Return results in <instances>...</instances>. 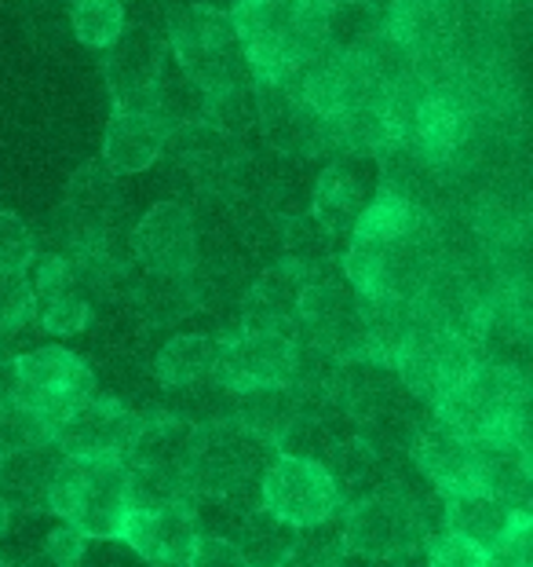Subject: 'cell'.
Returning a JSON list of instances; mask_svg holds the SVG:
<instances>
[{"label": "cell", "mask_w": 533, "mask_h": 567, "mask_svg": "<svg viewBox=\"0 0 533 567\" xmlns=\"http://www.w3.org/2000/svg\"><path fill=\"white\" fill-rule=\"evenodd\" d=\"M322 11L325 0H238L230 8V22L252 81L296 84L325 52Z\"/></svg>", "instance_id": "cell-1"}, {"label": "cell", "mask_w": 533, "mask_h": 567, "mask_svg": "<svg viewBox=\"0 0 533 567\" xmlns=\"http://www.w3.org/2000/svg\"><path fill=\"white\" fill-rule=\"evenodd\" d=\"M48 509L84 538H117L128 516V468L121 457H59Z\"/></svg>", "instance_id": "cell-2"}, {"label": "cell", "mask_w": 533, "mask_h": 567, "mask_svg": "<svg viewBox=\"0 0 533 567\" xmlns=\"http://www.w3.org/2000/svg\"><path fill=\"white\" fill-rule=\"evenodd\" d=\"M526 378L523 370L501 363H479L435 403V417L464 440L512 436L526 443Z\"/></svg>", "instance_id": "cell-3"}, {"label": "cell", "mask_w": 533, "mask_h": 567, "mask_svg": "<svg viewBox=\"0 0 533 567\" xmlns=\"http://www.w3.org/2000/svg\"><path fill=\"white\" fill-rule=\"evenodd\" d=\"M168 48H173L179 74L198 84L205 95L220 92L227 84L252 81L230 11L212 4L176 8L168 16Z\"/></svg>", "instance_id": "cell-4"}, {"label": "cell", "mask_w": 533, "mask_h": 567, "mask_svg": "<svg viewBox=\"0 0 533 567\" xmlns=\"http://www.w3.org/2000/svg\"><path fill=\"white\" fill-rule=\"evenodd\" d=\"M479 367V348L475 341L446 326L439 319H431L428 311L417 305V326L409 330L403 348L391 359L395 378L403 381V389L424 403H439L446 392H453L471 370Z\"/></svg>", "instance_id": "cell-5"}, {"label": "cell", "mask_w": 533, "mask_h": 567, "mask_svg": "<svg viewBox=\"0 0 533 567\" xmlns=\"http://www.w3.org/2000/svg\"><path fill=\"white\" fill-rule=\"evenodd\" d=\"M341 527L347 553L362 560H403L428 535L420 502L398 487H380L351 502Z\"/></svg>", "instance_id": "cell-6"}, {"label": "cell", "mask_w": 533, "mask_h": 567, "mask_svg": "<svg viewBox=\"0 0 533 567\" xmlns=\"http://www.w3.org/2000/svg\"><path fill=\"white\" fill-rule=\"evenodd\" d=\"M15 395L38 410L52 429L95 392V370L63 344L33 348V352L15 355Z\"/></svg>", "instance_id": "cell-7"}, {"label": "cell", "mask_w": 533, "mask_h": 567, "mask_svg": "<svg viewBox=\"0 0 533 567\" xmlns=\"http://www.w3.org/2000/svg\"><path fill=\"white\" fill-rule=\"evenodd\" d=\"M260 505L296 530L333 520L344 509L341 491H336L333 476L325 473V465L304 462V457H282V454L263 468Z\"/></svg>", "instance_id": "cell-8"}, {"label": "cell", "mask_w": 533, "mask_h": 567, "mask_svg": "<svg viewBox=\"0 0 533 567\" xmlns=\"http://www.w3.org/2000/svg\"><path fill=\"white\" fill-rule=\"evenodd\" d=\"M165 74V41L143 22H125L103 55V78L117 111H150L157 81Z\"/></svg>", "instance_id": "cell-9"}, {"label": "cell", "mask_w": 533, "mask_h": 567, "mask_svg": "<svg viewBox=\"0 0 533 567\" xmlns=\"http://www.w3.org/2000/svg\"><path fill=\"white\" fill-rule=\"evenodd\" d=\"M139 421L143 417L132 414L121 400L92 392L88 400L59 421L52 443L66 457H121L125 462L128 446L139 432Z\"/></svg>", "instance_id": "cell-10"}, {"label": "cell", "mask_w": 533, "mask_h": 567, "mask_svg": "<svg viewBox=\"0 0 533 567\" xmlns=\"http://www.w3.org/2000/svg\"><path fill=\"white\" fill-rule=\"evenodd\" d=\"M293 333L282 330H241L230 341H220V370H216V384L234 395L245 389H260V384H289L296 367Z\"/></svg>", "instance_id": "cell-11"}, {"label": "cell", "mask_w": 533, "mask_h": 567, "mask_svg": "<svg viewBox=\"0 0 533 567\" xmlns=\"http://www.w3.org/2000/svg\"><path fill=\"white\" fill-rule=\"evenodd\" d=\"M257 89V111L266 132V143L293 158H307V154H322L333 147L330 122H322L311 106L300 100L296 84L289 81H252Z\"/></svg>", "instance_id": "cell-12"}, {"label": "cell", "mask_w": 533, "mask_h": 567, "mask_svg": "<svg viewBox=\"0 0 533 567\" xmlns=\"http://www.w3.org/2000/svg\"><path fill=\"white\" fill-rule=\"evenodd\" d=\"M27 279L33 297L30 319H38L44 333L74 337L92 322V305L66 257H59V252H41L38 257L33 252V260L27 264Z\"/></svg>", "instance_id": "cell-13"}, {"label": "cell", "mask_w": 533, "mask_h": 567, "mask_svg": "<svg viewBox=\"0 0 533 567\" xmlns=\"http://www.w3.org/2000/svg\"><path fill=\"white\" fill-rule=\"evenodd\" d=\"M198 535L201 530L198 520H194V505L187 498L150 505V509H128L117 538L147 567H184Z\"/></svg>", "instance_id": "cell-14"}, {"label": "cell", "mask_w": 533, "mask_h": 567, "mask_svg": "<svg viewBox=\"0 0 533 567\" xmlns=\"http://www.w3.org/2000/svg\"><path fill=\"white\" fill-rule=\"evenodd\" d=\"M132 252L150 275H190L198 268V227L187 205L157 202L132 231Z\"/></svg>", "instance_id": "cell-15"}, {"label": "cell", "mask_w": 533, "mask_h": 567, "mask_svg": "<svg viewBox=\"0 0 533 567\" xmlns=\"http://www.w3.org/2000/svg\"><path fill=\"white\" fill-rule=\"evenodd\" d=\"M464 27L460 0H387L384 30L417 59L450 55Z\"/></svg>", "instance_id": "cell-16"}, {"label": "cell", "mask_w": 533, "mask_h": 567, "mask_svg": "<svg viewBox=\"0 0 533 567\" xmlns=\"http://www.w3.org/2000/svg\"><path fill=\"white\" fill-rule=\"evenodd\" d=\"M471 140V111L450 89H428L420 95L414 122H409L406 147L417 154L424 165L442 168L457 162V154Z\"/></svg>", "instance_id": "cell-17"}, {"label": "cell", "mask_w": 533, "mask_h": 567, "mask_svg": "<svg viewBox=\"0 0 533 567\" xmlns=\"http://www.w3.org/2000/svg\"><path fill=\"white\" fill-rule=\"evenodd\" d=\"M369 162L373 158H355V154H344V158H336V162L325 165L322 176H318V184H314L311 216L333 238L355 231L362 209H366L369 198L377 195V184H373Z\"/></svg>", "instance_id": "cell-18"}, {"label": "cell", "mask_w": 533, "mask_h": 567, "mask_svg": "<svg viewBox=\"0 0 533 567\" xmlns=\"http://www.w3.org/2000/svg\"><path fill=\"white\" fill-rule=\"evenodd\" d=\"M409 451H414V462L420 473L428 476V484L439 491V498L479 491L471 440L457 436V432L450 425H442L439 417L420 421L414 429V440H409Z\"/></svg>", "instance_id": "cell-19"}, {"label": "cell", "mask_w": 533, "mask_h": 567, "mask_svg": "<svg viewBox=\"0 0 533 567\" xmlns=\"http://www.w3.org/2000/svg\"><path fill=\"white\" fill-rule=\"evenodd\" d=\"M198 436L201 429L184 417H143L125 454V468L179 480L190 491V462L198 451Z\"/></svg>", "instance_id": "cell-20"}, {"label": "cell", "mask_w": 533, "mask_h": 567, "mask_svg": "<svg viewBox=\"0 0 533 567\" xmlns=\"http://www.w3.org/2000/svg\"><path fill=\"white\" fill-rule=\"evenodd\" d=\"M475 451V484L508 509L526 513L530 502V446L512 436H490L471 443Z\"/></svg>", "instance_id": "cell-21"}, {"label": "cell", "mask_w": 533, "mask_h": 567, "mask_svg": "<svg viewBox=\"0 0 533 567\" xmlns=\"http://www.w3.org/2000/svg\"><path fill=\"white\" fill-rule=\"evenodd\" d=\"M168 128L150 111H114L103 136V162L114 176H136L165 154Z\"/></svg>", "instance_id": "cell-22"}, {"label": "cell", "mask_w": 533, "mask_h": 567, "mask_svg": "<svg viewBox=\"0 0 533 567\" xmlns=\"http://www.w3.org/2000/svg\"><path fill=\"white\" fill-rule=\"evenodd\" d=\"M300 400L289 384H260V389L234 392L230 400V421L249 432L252 440L266 443L274 451V443L285 436L289 425L300 417Z\"/></svg>", "instance_id": "cell-23"}, {"label": "cell", "mask_w": 533, "mask_h": 567, "mask_svg": "<svg viewBox=\"0 0 533 567\" xmlns=\"http://www.w3.org/2000/svg\"><path fill=\"white\" fill-rule=\"evenodd\" d=\"M59 446H33V451L0 457V498L8 509H48V487L59 465Z\"/></svg>", "instance_id": "cell-24"}, {"label": "cell", "mask_w": 533, "mask_h": 567, "mask_svg": "<svg viewBox=\"0 0 533 567\" xmlns=\"http://www.w3.org/2000/svg\"><path fill=\"white\" fill-rule=\"evenodd\" d=\"M216 370H220V341L209 333L173 337L154 359V378L165 389H198L216 381Z\"/></svg>", "instance_id": "cell-25"}, {"label": "cell", "mask_w": 533, "mask_h": 567, "mask_svg": "<svg viewBox=\"0 0 533 567\" xmlns=\"http://www.w3.org/2000/svg\"><path fill=\"white\" fill-rule=\"evenodd\" d=\"M384 33L380 0H325L322 44L330 55H358L369 41Z\"/></svg>", "instance_id": "cell-26"}, {"label": "cell", "mask_w": 533, "mask_h": 567, "mask_svg": "<svg viewBox=\"0 0 533 567\" xmlns=\"http://www.w3.org/2000/svg\"><path fill=\"white\" fill-rule=\"evenodd\" d=\"M512 516L515 509H508L504 502L490 498L487 491H464V494L442 498V530H453V535L475 542L482 549H490L493 542L504 535Z\"/></svg>", "instance_id": "cell-27"}, {"label": "cell", "mask_w": 533, "mask_h": 567, "mask_svg": "<svg viewBox=\"0 0 533 567\" xmlns=\"http://www.w3.org/2000/svg\"><path fill=\"white\" fill-rule=\"evenodd\" d=\"M325 473L333 476L336 491H341V502H358L366 494L380 491L384 484V454H377L355 432V436H344L341 443L325 454Z\"/></svg>", "instance_id": "cell-28"}, {"label": "cell", "mask_w": 533, "mask_h": 567, "mask_svg": "<svg viewBox=\"0 0 533 567\" xmlns=\"http://www.w3.org/2000/svg\"><path fill=\"white\" fill-rule=\"evenodd\" d=\"M117 205V176L106 162H84L66 184L63 213L81 227H106Z\"/></svg>", "instance_id": "cell-29"}, {"label": "cell", "mask_w": 533, "mask_h": 567, "mask_svg": "<svg viewBox=\"0 0 533 567\" xmlns=\"http://www.w3.org/2000/svg\"><path fill=\"white\" fill-rule=\"evenodd\" d=\"M293 538H296V527L282 524L278 516L266 513L263 505L252 509L245 520L230 530V542H234V549L241 553L245 567H282Z\"/></svg>", "instance_id": "cell-30"}, {"label": "cell", "mask_w": 533, "mask_h": 567, "mask_svg": "<svg viewBox=\"0 0 533 567\" xmlns=\"http://www.w3.org/2000/svg\"><path fill=\"white\" fill-rule=\"evenodd\" d=\"M333 243L336 238L325 231V227L314 220L311 213L304 216H289L282 224V249H285V264H293L296 271L304 275H318L330 268L333 257Z\"/></svg>", "instance_id": "cell-31"}, {"label": "cell", "mask_w": 533, "mask_h": 567, "mask_svg": "<svg viewBox=\"0 0 533 567\" xmlns=\"http://www.w3.org/2000/svg\"><path fill=\"white\" fill-rule=\"evenodd\" d=\"M201 122L209 128H216L227 140L245 136V132L260 122L257 89H252V81L227 84V89L205 95V117H201Z\"/></svg>", "instance_id": "cell-32"}, {"label": "cell", "mask_w": 533, "mask_h": 567, "mask_svg": "<svg viewBox=\"0 0 533 567\" xmlns=\"http://www.w3.org/2000/svg\"><path fill=\"white\" fill-rule=\"evenodd\" d=\"M125 4L121 0H74L70 4V30L84 48H111L125 30Z\"/></svg>", "instance_id": "cell-33"}, {"label": "cell", "mask_w": 533, "mask_h": 567, "mask_svg": "<svg viewBox=\"0 0 533 567\" xmlns=\"http://www.w3.org/2000/svg\"><path fill=\"white\" fill-rule=\"evenodd\" d=\"M55 436V429L38 414L33 406H27L19 395L0 400V457L33 451V446H48Z\"/></svg>", "instance_id": "cell-34"}, {"label": "cell", "mask_w": 533, "mask_h": 567, "mask_svg": "<svg viewBox=\"0 0 533 567\" xmlns=\"http://www.w3.org/2000/svg\"><path fill=\"white\" fill-rule=\"evenodd\" d=\"M194 305H198V293H194L190 275H150V282L139 289V311L157 326L187 319Z\"/></svg>", "instance_id": "cell-35"}, {"label": "cell", "mask_w": 533, "mask_h": 567, "mask_svg": "<svg viewBox=\"0 0 533 567\" xmlns=\"http://www.w3.org/2000/svg\"><path fill=\"white\" fill-rule=\"evenodd\" d=\"M347 557L344 546V527L341 520H325L296 530L293 546H289V557L282 560V567H341V560Z\"/></svg>", "instance_id": "cell-36"}, {"label": "cell", "mask_w": 533, "mask_h": 567, "mask_svg": "<svg viewBox=\"0 0 533 567\" xmlns=\"http://www.w3.org/2000/svg\"><path fill=\"white\" fill-rule=\"evenodd\" d=\"M487 567H533L530 513H515L501 538L487 549Z\"/></svg>", "instance_id": "cell-37"}, {"label": "cell", "mask_w": 533, "mask_h": 567, "mask_svg": "<svg viewBox=\"0 0 533 567\" xmlns=\"http://www.w3.org/2000/svg\"><path fill=\"white\" fill-rule=\"evenodd\" d=\"M33 297H30V279L19 268H0V337L15 333L22 322L30 319Z\"/></svg>", "instance_id": "cell-38"}, {"label": "cell", "mask_w": 533, "mask_h": 567, "mask_svg": "<svg viewBox=\"0 0 533 567\" xmlns=\"http://www.w3.org/2000/svg\"><path fill=\"white\" fill-rule=\"evenodd\" d=\"M428 567H487V549L453 530H439L428 538Z\"/></svg>", "instance_id": "cell-39"}, {"label": "cell", "mask_w": 533, "mask_h": 567, "mask_svg": "<svg viewBox=\"0 0 533 567\" xmlns=\"http://www.w3.org/2000/svg\"><path fill=\"white\" fill-rule=\"evenodd\" d=\"M38 252V238L15 213L0 209V268H19L27 271V264Z\"/></svg>", "instance_id": "cell-40"}, {"label": "cell", "mask_w": 533, "mask_h": 567, "mask_svg": "<svg viewBox=\"0 0 533 567\" xmlns=\"http://www.w3.org/2000/svg\"><path fill=\"white\" fill-rule=\"evenodd\" d=\"M184 567H245L241 553L234 549V542L223 535H198V542L190 546Z\"/></svg>", "instance_id": "cell-41"}, {"label": "cell", "mask_w": 533, "mask_h": 567, "mask_svg": "<svg viewBox=\"0 0 533 567\" xmlns=\"http://www.w3.org/2000/svg\"><path fill=\"white\" fill-rule=\"evenodd\" d=\"M77 567H147L121 538H88Z\"/></svg>", "instance_id": "cell-42"}, {"label": "cell", "mask_w": 533, "mask_h": 567, "mask_svg": "<svg viewBox=\"0 0 533 567\" xmlns=\"http://www.w3.org/2000/svg\"><path fill=\"white\" fill-rule=\"evenodd\" d=\"M526 8V0H479V11L493 22H508Z\"/></svg>", "instance_id": "cell-43"}, {"label": "cell", "mask_w": 533, "mask_h": 567, "mask_svg": "<svg viewBox=\"0 0 533 567\" xmlns=\"http://www.w3.org/2000/svg\"><path fill=\"white\" fill-rule=\"evenodd\" d=\"M19 392V378H15V355H8L0 348V400H11Z\"/></svg>", "instance_id": "cell-44"}, {"label": "cell", "mask_w": 533, "mask_h": 567, "mask_svg": "<svg viewBox=\"0 0 533 567\" xmlns=\"http://www.w3.org/2000/svg\"><path fill=\"white\" fill-rule=\"evenodd\" d=\"M8 516H11V509H8V502L0 498V535H4V527H8Z\"/></svg>", "instance_id": "cell-45"}, {"label": "cell", "mask_w": 533, "mask_h": 567, "mask_svg": "<svg viewBox=\"0 0 533 567\" xmlns=\"http://www.w3.org/2000/svg\"><path fill=\"white\" fill-rule=\"evenodd\" d=\"M366 567H406L403 560H366Z\"/></svg>", "instance_id": "cell-46"}, {"label": "cell", "mask_w": 533, "mask_h": 567, "mask_svg": "<svg viewBox=\"0 0 533 567\" xmlns=\"http://www.w3.org/2000/svg\"><path fill=\"white\" fill-rule=\"evenodd\" d=\"M0 567H11V564H8V560H4V557H0Z\"/></svg>", "instance_id": "cell-47"}, {"label": "cell", "mask_w": 533, "mask_h": 567, "mask_svg": "<svg viewBox=\"0 0 533 567\" xmlns=\"http://www.w3.org/2000/svg\"><path fill=\"white\" fill-rule=\"evenodd\" d=\"M121 4H125V0H121Z\"/></svg>", "instance_id": "cell-48"}, {"label": "cell", "mask_w": 533, "mask_h": 567, "mask_svg": "<svg viewBox=\"0 0 533 567\" xmlns=\"http://www.w3.org/2000/svg\"><path fill=\"white\" fill-rule=\"evenodd\" d=\"M380 4H384V0H380Z\"/></svg>", "instance_id": "cell-49"}]
</instances>
